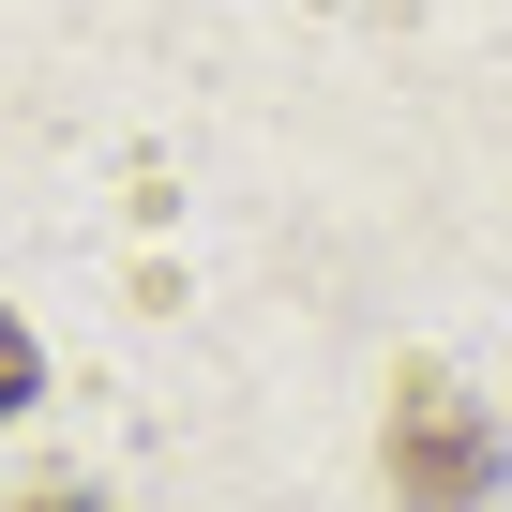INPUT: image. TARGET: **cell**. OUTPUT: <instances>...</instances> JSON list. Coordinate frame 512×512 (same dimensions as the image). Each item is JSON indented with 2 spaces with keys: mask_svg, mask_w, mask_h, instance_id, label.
Instances as JSON below:
<instances>
[{
  "mask_svg": "<svg viewBox=\"0 0 512 512\" xmlns=\"http://www.w3.org/2000/svg\"><path fill=\"white\" fill-rule=\"evenodd\" d=\"M377 452H392V497H407V512H482V497H497V422H482V392H467L452 362H407V377H392Z\"/></svg>",
  "mask_w": 512,
  "mask_h": 512,
  "instance_id": "obj_1",
  "label": "cell"
},
{
  "mask_svg": "<svg viewBox=\"0 0 512 512\" xmlns=\"http://www.w3.org/2000/svg\"><path fill=\"white\" fill-rule=\"evenodd\" d=\"M31 392H46V347H31V317H16V302H0V422H16Z\"/></svg>",
  "mask_w": 512,
  "mask_h": 512,
  "instance_id": "obj_2",
  "label": "cell"
},
{
  "mask_svg": "<svg viewBox=\"0 0 512 512\" xmlns=\"http://www.w3.org/2000/svg\"><path fill=\"white\" fill-rule=\"evenodd\" d=\"M16 512H106V497H91V482H46V497H16Z\"/></svg>",
  "mask_w": 512,
  "mask_h": 512,
  "instance_id": "obj_3",
  "label": "cell"
}]
</instances>
